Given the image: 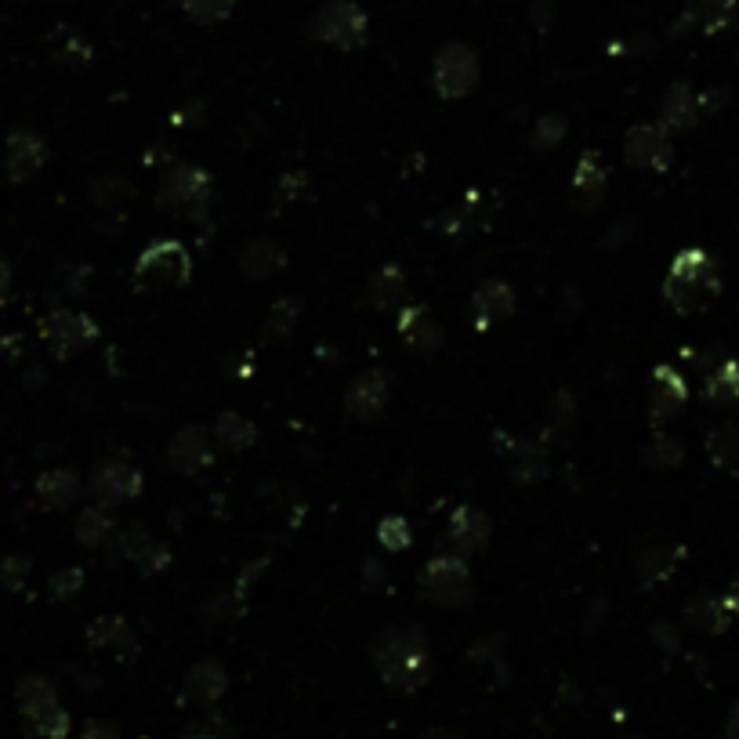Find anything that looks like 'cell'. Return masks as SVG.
<instances>
[{
  "label": "cell",
  "instance_id": "6da1fadb",
  "mask_svg": "<svg viewBox=\"0 0 739 739\" xmlns=\"http://www.w3.org/2000/svg\"><path fill=\"white\" fill-rule=\"evenodd\" d=\"M373 667L388 689L413 693L432 674V653L418 624H392L373 645Z\"/></svg>",
  "mask_w": 739,
  "mask_h": 739
},
{
  "label": "cell",
  "instance_id": "7a4b0ae2",
  "mask_svg": "<svg viewBox=\"0 0 739 739\" xmlns=\"http://www.w3.org/2000/svg\"><path fill=\"white\" fill-rule=\"evenodd\" d=\"M721 294V272L715 257L699 246H689L671 262L664 279V297L678 316H693L699 308H707Z\"/></svg>",
  "mask_w": 739,
  "mask_h": 739
},
{
  "label": "cell",
  "instance_id": "3957f363",
  "mask_svg": "<svg viewBox=\"0 0 739 739\" xmlns=\"http://www.w3.org/2000/svg\"><path fill=\"white\" fill-rule=\"evenodd\" d=\"M421 591L443 609H457L472 602V573H468V559L464 555H435L432 562L421 569Z\"/></svg>",
  "mask_w": 739,
  "mask_h": 739
},
{
  "label": "cell",
  "instance_id": "277c9868",
  "mask_svg": "<svg viewBox=\"0 0 739 739\" xmlns=\"http://www.w3.org/2000/svg\"><path fill=\"white\" fill-rule=\"evenodd\" d=\"M313 33H316V41L330 44V47L356 51L367 44L370 22H367V11H362L356 0H327V4L316 11Z\"/></svg>",
  "mask_w": 739,
  "mask_h": 739
},
{
  "label": "cell",
  "instance_id": "5b68a950",
  "mask_svg": "<svg viewBox=\"0 0 739 739\" xmlns=\"http://www.w3.org/2000/svg\"><path fill=\"white\" fill-rule=\"evenodd\" d=\"M189 276H192V254L178 240L149 243L135 265V279L141 287H163V283L181 287V283H189Z\"/></svg>",
  "mask_w": 739,
  "mask_h": 739
},
{
  "label": "cell",
  "instance_id": "8992f818",
  "mask_svg": "<svg viewBox=\"0 0 739 739\" xmlns=\"http://www.w3.org/2000/svg\"><path fill=\"white\" fill-rule=\"evenodd\" d=\"M44 341H47V352L55 359H73L98 341V323L87 313L55 308V313L44 319Z\"/></svg>",
  "mask_w": 739,
  "mask_h": 739
},
{
  "label": "cell",
  "instance_id": "52a82bcc",
  "mask_svg": "<svg viewBox=\"0 0 739 739\" xmlns=\"http://www.w3.org/2000/svg\"><path fill=\"white\" fill-rule=\"evenodd\" d=\"M211 197H214L211 175L200 171V167H189V163L175 167V171L167 175L163 186H160V207H171V211H186L192 218H203L207 214V207H211Z\"/></svg>",
  "mask_w": 739,
  "mask_h": 739
},
{
  "label": "cell",
  "instance_id": "ba28073f",
  "mask_svg": "<svg viewBox=\"0 0 739 739\" xmlns=\"http://www.w3.org/2000/svg\"><path fill=\"white\" fill-rule=\"evenodd\" d=\"M432 84L443 98H464L478 84V55L468 44H446L432 62Z\"/></svg>",
  "mask_w": 739,
  "mask_h": 739
},
{
  "label": "cell",
  "instance_id": "9c48e42d",
  "mask_svg": "<svg viewBox=\"0 0 739 739\" xmlns=\"http://www.w3.org/2000/svg\"><path fill=\"white\" fill-rule=\"evenodd\" d=\"M624 152L627 160L638 167V171H667L674 163V141L664 124H638L631 127L624 138Z\"/></svg>",
  "mask_w": 739,
  "mask_h": 739
},
{
  "label": "cell",
  "instance_id": "30bf717a",
  "mask_svg": "<svg viewBox=\"0 0 739 739\" xmlns=\"http://www.w3.org/2000/svg\"><path fill=\"white\" fill-rule=\"evenodd\" d=\"M167 461H171V468L181 472V475H197L203 468H211L214 439L207 435L203 427H197V424L181 427V432L171 439V446H167Z\"/></svg>",
  "mask_w": 739,
  "mask_h": 739
},
{
  "label": "cell",
  "instance_id": "8fae6325",
  "mask_svg": "<svg viewBox=\"0 0 739 739\" xmlns=\"http://www.w3.org/2000/svg\"><path fill=\"white\" fill-rule=\"evenodd\" d=\"M47 160V146L41 135L33 131H11L4 141V175L11 181H30L41 175Z\"/></svg>",
  "mask_w": 739,
  "mask_h": 739
},
{
  "label": "cell",
  "instance_id": "7c38bea8",
  "mask_svg": "<svg viewBox=\"0 0 739 739\" xmlns=\"http://www.w3.org/2000/svg\"><path fill=\"white\" fill-rule=\"evenodd\" d=\"M91 493H95V500L102 508H113V504H124L141 493V475L138 468L124 461H113V464H102V468L91 475Z\"/></svg>",
  "mask_w": 739,
  "mask_h": 739
},
{
  "label": "cell",
  "instance_id": "4fadbf2b",
  "mask_svg": "<svg viewBox=\"0 0 739 739\" xmlns=\"http://www.w3.org/2000/svg\"><path fill=\"white\" fill-rule=\"evenodd\" d=\"M736 616H739V591L721 594V599H715V594H696V599L685 605V624L704 634H721Z\"/></svg>",
  "mask_w": 739,
  "mask_h": 739
},
{
  "label": "cell",
  "instance_id": "5bb4252c",
  "mask_svg": "<svg viewBox=\"0 0 739 739\" xmlns=\"http://www.w3.org/2000/svg\"><path fill=\"white\" fill-rule=\"evenodd\" d=\"M345 407H348V413H352V418H359V421L378 418V413L388 407V373L378 370V367H370V370L356 373V381L348 384Z\"/></svg>",
  "mask_w": 739,
  "mask_h": 739
},
{
  "label": "cell",
  "instance_id": "9a60e30c",
  "mask_svg": "<svg viewBox=\"0 0 739 739\" xmlns=\"http://www.w3.org/2000/svg\"><path fill=\"white\" fill-rule=\"evenodd\" d=\"M229 689V678L225 671L214 664V659H203L189 674H186V685H181V704L186 707H214L218 699L225 696Z\"/></svg>",
  "mask_w": 739,
  "mask_h": 739
},
{
  "label": "cell",
  "instance_id": "2e32d148",
  "mask_svg": "<svg viewBox=\"0 0 739 739\" xmlns=\"http://www.w3.org/2000/svg\"><path fill=\"white\" fill-rule=\"evenodd\" d=\"M685 399H689V384L682 381V373H674L671 367H659L653 373V392H650L653 424H667L671 418H678Z\"/></svg>",
  "mask_w": 739,
  "mask_h": 739
},
{
  "label": "cell",
  "instance_id": "e0dca14e",
  "mask_svg": "<svg viewBox=\"0 0 739 739\" xmlns=\"http://www.w3.org/2000/svg\"><path fill=\"white\" fill-rule=\"evenodd\" d=\"M699 116H704V106H699L696 91L685 81L671 84L664 102H659V124H664L667 131H689V127H696Z\"/></svg>",
  "mask_w": 739,
  "mask_h": 739
},
{
  "label": "cell",
  "instance_id": "ac0fdd59",
  "mask_svg": "<svg viewBox=\"0 0 739 739\" xmlns=\"http://www.w3.org/2000/svg\"><path fill=\"white\" fill-rule=\"evenodd\" d=\"M489 534H493L489 518L478 508H457L450 518V543H453V551L464 555V559L475 551H483L489 543Z\"/></svg>",
  "mask_w": 739,
  "mask_h": 739
},
{
  "label": "cell",
  "instance_id": "d6986e66",
  "mask_svg": "<svg viewBox=\"0 0 739 739\" xmlns=\"http://www.w3.org/2000/svg\"><path fill=\"white\" fill-rule=\"evenodd\" d=\"M36 500H41V508L47 511H62L70 508V504L81 497V475H76L73 468H51L44 472L41 478H36Z\"/></svg>",
  "mask_w": 739,
  "mask_h": 739
},
{
  "label": "cell",
  "instance_id": "ffe728a7",
  "mask_svg": "<svg viewBox=\"0 0 739 739\" xmlns=\"http://www.w3.org/2000/svg\"><path fill=\"white\" fill-rule=\"evenodd\" d=\"M399 334H403V341L410 352H435L439 341H443V330H439V323L427 316V308H399Z\"/></svg>",
  "mask_w": 739,
  "mask_h": 739
},
{
  "label": "cell",
  "instance_id": "44dd1931",
  "mask_svg": "<svg viewBox=\"0 0 739 739\" xmlns=\"http://www.w3.org/2000/svg\"><path fill=\"white\" fill-rule=\"evenodd\" d=\"M605 197V167L594 152H583L573 175V207L577 211H594Z\"/></svg>",
  "mask_w": 739,
  "mask_h": 739
},
{
  "label": "cell",
  "instance_id": "7402d4cb",
  "mask_svg": "<svg viewBox=\"0 0 739 739\" xmlns=\"http://www.w3.org/2000/svg\"><path fill=\"white\" fill-rule=\"evenodd\" d=\"M472 305H475L478 327H489V323H500L515 313V291L504 279H486V283H478Z\"/></svg>",
  "mask_w": 739,
  "mask_h": 739
},
{
  "label": "cell",
  "instance_id": "603a6c76",
  "mask_svg": "<svg viewBox=\"0 0 739 739\" xmlns=\"http://www.w3.org/2000/svg\"><path fill=\"white\" fill-rule=\"evenodd\" d=\"M736 19V0H689L682 15V30H704V33H721L725 25Z\"/></svg>",
  "mask_w": 739,
  "mask_h": 739
},
{
  "label": "cell",
  "instance_id": "cb8c5ba5",
  "mask_svg": "<svg viewBox=\"0 0 739 739\" xmlns=\"http://www.w3.org/2000/svg\"><path fill=\"white\" fill-rule=\"evenodd\" d=\"M283 262H287V254H283V246L276 240H268V236L251 240L243 246V257H240L243 272L246 276H254V279H268L272 272L283 268Z\"/></svg>",
  "mask_w": 739,
  "mask_h": 739
},
{
  "label": "cell",
  "instance_id": "d4e9b609",
  "mask_svg": "<svg viewBox=\"0 0 739 739\" xmlns=\"http://www.w3.org/2000/svg\"><path fill=\"white\" fill-rule=\"evenodd\" d=\"M87 645L91 650H113V653H131L135 650V631L120 616H98L87 627Z\"/></svg>",
  "mask_w": 739,
  "mask_h": 739
},
{
  "label": "cell",
  "instance_id": "484cf974",
  "mask_svg": "<svg viewBox=\"0 0 739 739\" xmlns=\"http://www.w3.org/2000/svg\"><path fill=\"white\" fill-rule=\"evenodd\" d=\"M403 297H407L403 268H399V265L378 268V276L370 279V302H373V308H381V313H395V308H403Z\"/></svg>",
  "mask_w": 739,
  "mask_h": 739
},
{
  "label": "cell",
  "instance_id": "4316f807",
  "mask_svg": "<svg viewBox=\"0 0 739 739\" xmlns=\"http://www.w3.org/2000/svg\"><path fill=\"white\" fill-rule=\"evenodd\" d=\"M22 721H25V732L36 739H66L73 729L70 710L62 704H47L41 710H30V715H22Z\"/></svg>",
  "mask_w": 739,
  "mask_h": 739
},
{
  "label": "cell",
  "instance_id": "83f0119b",
  "mask_svg": "<svg viewBox=\"0 0 739 739\" xmlns=\"http://www.w3.org/2000/svg\"><path fill=\"white\" fill-rule=\"evenodd\" d=\"M116 534V518L109 515V508H84L76 515V540L84 548H106Z\"/></svg>",
  "mask_w": 739,
  "mask_h": 739
},
{
  "label": "cell",
  "instance_id": "f1b7e54d",
  "mask_svg": "<svg viewBox=\"0 0 739 739\" xmlns=\"http://www.w3.org/2000/svg\"><path fill=\"white\" fill-rule=\"evenodd\" d=\"M211 439L222 450H229V453H243L246 446H254L257 427L246 421V418H240V413H225V418H218Z\"/></svg>",
  "mask_w": 739,
  "mask_h": 739
},
{
  "label": "cell",
  "instance_id": "f546056e",
  "mask_svg": "<svg viewBox=\"0 0 739 739\" xmlns=\"http://www.w3.org/2000/svg\"><path fill=\"white\" fill-rule=\"evenodd\" d=\"M707 399L715 407H736L739 403V362H721L707 373Z\"/></svg>",
  "mask_w": 739,
  "mask_h": 739
},
{
  "label": "cell",
  "instance_id": "4dcf8cb0",
  "mask_svg": "<svg viewBox=\"0 0 739 739\" xmlns=\"http://www.w3.org/2000/svg\"><path fill=\"white\" fill-rule=\"evenodd\" d=\"M685 559V548H650L638 562V580L650 588V583H659L674 573V566Z\"/></svg>",
  "mask_w": 739,
  "mask_h": 739
},
{
  "label": "cell",
  "instance_id": "1f68e13d",
  "mask_svg": "<svg viewBox=\"0 0 739 739\" xmlns=\"http://www.w3.org/2000/svg\"><path fill=\"white\" fill-rule=\"evenodd\" d=\"M508 461H511V475L518 483H534V478L548 475V453H543L537 443H515Z\"/></svg>",
  "mask_w": 739,
  "mask_h": 739
},
{
  "label": "cell",
  "instance_id": "d6a6232c",
  "mask_svg": "<svg viewBox=\"0 0 739 739\" xmlns=\"http://www.w3.org/2000/svg\"><path fill=\"white\" fill-rule=\"evenodd\" d=\"M707 453L710 461L725 468V464H736L739 461V424H718L715 432L707 435Z\"/></svg>",
  "mask_w": 739,
  "mask_h": 739
},
{
  "label": "cell",
  "instance_id": "836d02e7",
  "mask_svg": "<svg viewBox=\"0 0 739 739\" xmlns=\"http://www.w3.org/2000/svg\"><path fill=\"white\" fill-rule=\"evenodd\" d=\"M15 696H19L22 715H30V710H41V707H47V704H59L55 685H51L47 678H22V682H19V689H15Z\"/></svg>",
  "mask_w": 739,
  "mask_h": 739
},
{
  "label": "cell",
  "instance_id": "e575fe53",
  "mask_svg": "<svg viewBox=\"0 0 739 739\" xmlns=\"http://www.w3.org/2000/svg\"><path fill=\"white\" fill-rule=\"evenodd\" d=\"M543 424H548L551 439L566 443L569 432H573V424H577V403L569 395H555V403L548 407V418H543Z\"/></svg>",
  "mask_w": 739,
  "mask_h": 739
},
{
  "label": "cell",
  "instance_id": "d590c367",
  "mask_svg": "<svg viewBox=\"0 0 739 739\" xmlns=\"http://www.w3.org/2000/svg\"><path fill=\"white\" fill-rule=\"evenodd\" d=\"M378 543L384 551H407L410 543H413V529H410V522L403 515H388V518H381V526H378Z\"/></svg>",
  "mask_w": 739,
  "mask_h": 739
},
{
  "label": "cell",
  "instance_id": "8d00e7d4",
  "mask_svg": "<svg viewBox=\"0 0 739 739\" xmlns=\"http://www.w3.org/2000/svg\"><path fill=\"white\" fill-rule=\"evenodd\" d=\"M181 8H186V15L200 25H214L232 15V8H236V0H181Z\"/></svg>",
  "mask_w": 739,
  "mask_h": 739
},
{
  "label": "cell",
  "instance_id": "74e56055",
  "mask_svg": "<svg viewBox=\"0 0 739 739\" xmlns=\"http://www.w3.org/2000/svg\"><path fill=\"white\" fill-rule=\"evenodd\" d=\"M682 457H685L682 443L674 435H664V432H659L656 443L645 450V464H650V468H674V464H682Z\"/></svg>",
  "mask_w": 739,
  "mask_h": 739
},
{
  "label": "cell",
  "instance_id": "f35d334b",
  "mask_svg": "<svg viewBox=\"0 0 739 739\" xmlns=\"http://www.w3.org/2000/svg\"><path fill=\"white\" fill-rule=\"evenodd\" d=\"M297 305L294 297H287V302H276L272 305V316H268V323H265V337H279V334H291L294 330V323H297Z\"/></svg>",
  "mask_w": 739,
  "mask_h": 739
},
{
  "label": "cell",
  "instance_id": "ab89813d",
  "mask_svg": "<svg viewBox=\"0 0 739 739\" xmlns=\"http://www.w3.org/2000/svg\"><path fill=\"white\" fill-rule=\"evenodd\" d=\"M25 577H30V559H25V555H8V559L0 562V588L19 591Z\"/></svg>",
  "mask_w": 739,
  "mask_h": 739
},
{
  "label": "cell",
  "instance_id": "60d3db41",
  "mask_svg": "<svg viewBox=\"0 0 739 739\" xmlns=\"http://www.w3.org/2000/svg\"><path fill=\"white\" fill-rule=\"evenodd\" d=\"M81 588H84V569H62V573H55V577H51V583H47L51 599H59V602L73 599V594Z\"/></svg>",
  "mask_w": 739,
  "mask_h": 739
},
{
  "label": "cell",
  "instance_id": "b9f144b4",
  "mask_svg": "<svg viewBox=\"0 0 739 739\" xmlns=\"http://www.w3.org/2000/svg\"><path fill=\"white\" fill-rule=\"evenodd\" d=\"M116 543H120V555H124V559H131V562H141V555H146V551L152 548L149 534H146V529H138V526L116 537Z\"/></svg>",
  "mask_w": 739,
  "mask_h": 739
},
{
  "label": "cell",
  "instance_id": "7bdbcfd3",
  "mask_svg": "<svg viewBox=\"0 0 739 739\" xmlns=\"http://www.w3.org/2000/svg\"><path fill=\"white\" fill-rule=\"evenodd\" d=\"M566 135V120L562 116H543L537 127V146H559Z\"/></svg>",
  "mask_w": 739,
  "mask_h": 739
},
{
  "label": "cell",
  "instance_id": "ee69618b",
  "mask_svg": "<svg viewBox=\"0 0 739 739\" xmlns=\"http://www.w3.org/2000/svg\"><path fill=\"white\" fill-rule=\"evenodd\" d=\"M81 739H120V732H116V725L109 721H91Z\"/></svg>",
  "mask_w": 739,
  "mask_h": 739
},
{
  "label": "cell",
  "instance_id": "f6af8a7d",
  "mask_svg": "<svg viewBox=\"0 0 739 739\" xmlns=\"http://www.w3.org/2000/svg\"><path fill=\"white\" fill-rule=\"evenodd\" d=\"M725 739H739V699L729 710V721H725Z\"/></svg>",
  "mask_w": 739,
  "mask_h": 739
},
{
  "label": "cell",
  "instance_id": "bcb514c9",
  "mask_svg": "<svg viewBox=\"0 0 739 739\" xmlns=\"http://www.w3.org/2000/svg\"><path fill=\"white\" fill-rule=\"evenodd\" d=\"M11 294V265L0 257V305H4V297Z\"/></svg>",
  "mask_w": 739,
  "mask_h": 739
},
{
  "label": "cell",
  "instance_id": "7dc6e473",
  "mask_svg": "<svg viewBox=\"0 0 739 739\" xmlns=\"http://www.w3.org/2000/svg\"><path fill=\"white\" fill-rule=\"evenodd\" d=\"M197 739H229V732L222 729V725H207V729L197 732Z\"/></svg>",
  "mask_w": 739,
  "mask_h": 739
}]
</instances>
